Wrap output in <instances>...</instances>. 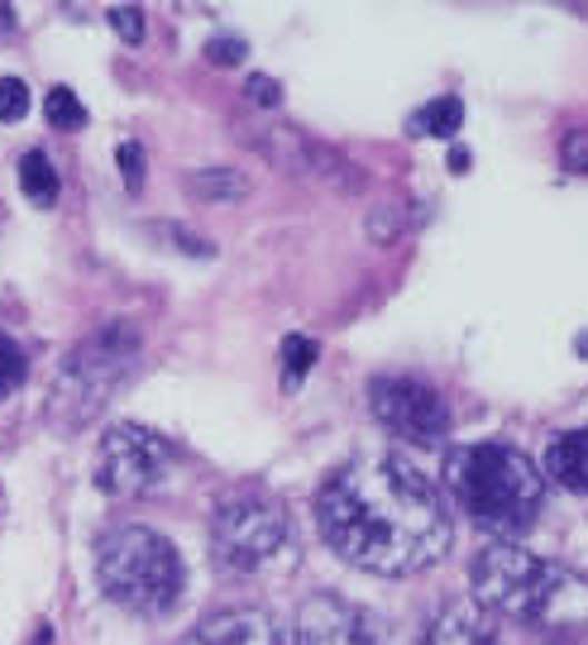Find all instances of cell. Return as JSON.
Instances as JSON below:
<instances>
[{"mask_svg":"<svg viewBox=\"0 0 588 645\" xmlns=\"http://www.w3.org/2000/svg\"><path fill=\"white\" fill-rule=\"evenodd\" d=\"M560 163L575 172V177H588V125H575L560 139Z\"/></svg>","mask_w":588,"mask_h":645,"instance_id":"obj_20","label":"cell"},{"mask_svg":"<svg viewBox=\"0 0 588 645\" xmlns=\"http://www.w3.org/2000/svg\"><path fill=\"white\" fill-rule=\"evenodd\" d=\"M445 483L455 503L474 516V526L492 536H521L536 526L546 478L512 445H465L445 459Z\"/></svg>","mask_w":588,"mask_h":645,"instance_id":"obj_3","label":"cell"},{"mask_svg":"<svg viewBox=\"0 0 588 645\" xmlns=\"http://www.w3.org/2000/svg\"><path fill=\"white\" fill-rule=\"evenodd\" d=\"M474 603L492 617L531 622L546 632H575L588 622V584L569 574L565 564H546L531 550H517L512 540L488 545L474 559Z\"/></svg>","mask_w":588,"mask_h":645,"instance_id":"obj_2","label":"cell"},{"mask_svg":"<svg viewBox=\"0 0 588 645\" xmlns=\"http://www.w3.org/2000/svg\"><path fill=\"white\" fill-rule=\"evenodd\" d=\"M211 550L216 564L235 578H259V574H282L297 564V536L292 522L273 497L263 493H240L220 503L211 522Z\"/></svg>","mask_w":588,"mask_h":645,"instance_id":"obj_5","label":"cell"},{"mask_svg":"<svg viewBox=\"0 0 588 645\" xmlns=\"http://www.w3.org/2000/svg\"><path fill=\"white\" fill-rule=\"evenodd\" d=\"M465 125V101L459 96H436L431 106H421L411 116V135H436V139H455Z\"/></svg>","mask_w":588,"mask_h":645,"instance_id":"obj_14","label":"cell"},{"mask_svg":"<svg viewBox=\"0 0 588 645\" xmlns=\"http://www.w3.org/2000/svg\"><path fill=\"white\" fill-rule=\"evenodd\" d=\"M43 110H49V125L53 129H82L87 125V106L77 101L72 87H53L49 91V106H43Z\"/></svg>","mask_w":588,"mask_h":645,"instance_id":"obj_17","label":"cell"},{"mask_svg":"<svg viewBox=\"0 0 588 645\" xmlns=\"http://www.w3.org/2000/svg\"><path fill=\"white\" fill-rule=\"evenodd\" d=\"M20 191L34 206H53L58 201V172H53V163L39 149H29L20 158Z\"/></svg>","mask_w":588,"mask_h":645,"instance_id":"obj_15","label":"cell"},{"mask_svg":"<svg viewBox=\"0 0 588 645\" xmlns=\"http://www.w3.org/2000/svg\"><path fill=\"white\" fill-rule=\"evenodd\" d=\"M245 91H249V101H253V106H263V110L282 101V87L273 82V77H249V87H245Z\"/></svg>","mask_w":588,"mask_h":645,"instance_id":"obj_24","label":"cell"},{"mask_svg":"<svg viewBox=\"0 0 588 645\" xmlns=\"http://www.w3.org/2000/svg\"><path fill=\"white\" fill-rule=\"evenodd\" d=\"M187 191H192V197H201V201L230 206V201L249 197V177L235 172V168H201V172L187 177Z\"/></svg>","mask_w":588,"mask_h":645,"instance_id":"obj_13","label":"cell"},{"mask_svg":"<svg viewBox=\"0 0 588 645\" xmlns=\"http://www.w3.org/2000/svg\"><path fill=\"white\" fill-rule=\"evenodd\" d=\"M292 641L297 645H383L369 612H359L355 603L336 598V593H321V598L301 603Z\"/></svg>","mask_w":588,"mask_h":645,"instance_id":"obj_9","label":"cell"},{"mask_svg":"<svg viewBox=\"0 0 588 645\" xmlns=\"http://www.w3.org/2000/svg\"><path fill=\"white\" fill-rule=\"evenodd\" d=\"M110 29H116L124 43H139V39H144V10H139V6H116V10H110Z\"/></svg>","mask_w":588,"mask_h":645,"instance_id":"obj_21","label":"cell"},{"mask_svg":"<svg viewBox=\"0 0 588 645\" xmlns=\"http://www.w3.org/2000/svg\"><path fill=\"white\" fill-rule=\"evenodd\" d=\"M172 478V449L149 426L106 430L97 449V488L110 497H144Z\"/></svg>","mask_w":588,"mask_h":645,"instance_id":"obj_6","label":"cell"},{"mask_svg":"<svg viewBox=\"0 0 588 645\" xmlns=\"http://www.w3.org/2000/svg\"><path fill=\"white\" fill-rule=\"evenodd\" d=\"M24 374H29V359H24V349L14 345L6 330H0V397H10L14 387L24 383Z\"/></svg>","mask_w":588,"mask_h":645,"instance_id":"obj_18","label":"cell"},{"mask_svg":"<svg viewBox=\"0 0 588 645\" xmlns=\"http://www.w3.org/2000/svg\"><path fill=\"white\" fill-rule=\"evenodd\" d=\"M369 407H373L378 421L407 445H436L450 435V407H445V397L421 378H397V374L373 378Z\"/></svg>","mask_w":588,"mask_h":645,"instance_id":"obj_8","label":"cell"},{"mask_svg":"<svg viewBox=\"0 0 588 645\" xmlns=\"http://www.w3.org/2000/svg\"><path fill=\"white\" fill-rule=\"evenodd\" d=\"M39 645H43V641H39Z\"/></svg>","mask_w":588,"mask_h":645,"instance_id":"obj_28","label":"cell"},{"mask_svg":"<svg viewBox=\"0 0 588 645\" xmlns=\"http://www.w3.org/2000/svg\"><path fill=\"white\" fill-rule=\"evenodd\" d=\"M182 645H297L288 626H278L259 607H230L206 617Z\"/></svg>","mask_w":588,"mask_h":645,"instance_id":"obj_10","label":"cell"},{"mask_svg":"<svg viewBox=\"0 0 588 645\" xmlns=\"http://www.w3.org/2000/svg\"><path fill=\"white\" fill-rule=\"evenodd\" d=\"M550 645H575V641H550Z\"/></svg>","mask_w":588,"mask_h":645,"instance_id":"obj_27","label":"cell"},{"mask_svg":"<svg viewBox=\"0 0 588 645\" xmlns=\"http://www.w3.org/2000/svg\"><path fill=\"white\" fill-rule=\"evenodd\" d=\"M97 578L116 607L134 617H163L182 598L187 569L178 545L153 526H116L97 540Z\"/></svg>","mask_w":588,"mask_h":645,"instance_id":"obj_4","label":"cell"},{"mask_svg":"<svg viewBox=\"0 0 588 645\" xmlns=\"http://www.w3.org/2000/svg\"><path fill=\"white\" fill-rule=\"evenodd\" d=\"M426 645H502V632H498V617L484 612L474 598H455L426 626Z\"/></svg>","mask_w":588,"mask_h":645,"instance_id":"obj_11","label":"cell"},{"mask_svg":"<svg viewBox=\"0 0 588 645\" xmlns=\"http://www.w3.org/2000/svg\"><path fill=\"white\" fill-rule=\"evenodd\" d=\"M116 158H120V177H124V187H130V191L144 187V149H139V143L130 139V143H120V149H116Z\"/></svg>","mask_w":588,"mask_h":645,"instance_id":"obj_22","label":"cell"},{"mask_svg":"<svg viewBox=\"0 0 588 645\" xmlns=\"http://www.w3.org/2000/svg\"><path fill=\"white\" fill-rule=\"evenodd\" d=\"M316 359H321V345L307 340V335H288V340H282V378H288V387H297L307 378Z\"/></svg>","mask_w":588,"mask_h":645,"instance_id":"obj_16","label":"cell"},{"mask_svg":"<svg viewBox=\"0 0 588 645\" xmlns=\"http://www.w3.org/2000/svg\"><path fill=\"white\" fill-rule=\"evenodd\" d=\"M29 116V87L20 82V77H0V120L14 125Z\"/></svg>","mask_w":588,"mask_h":645,"instance_id":"obj_19","label":"cell"},{"mask_svg":"<svg viewBox=\"0 0 588 645\" xmlns=\"http://www.w3.org/2000/svg\"><path fill=\"white\" fill-rule=\"evenodd\" d=\"M450 168H455V172H469V149H455V153H450Z\"/></svg>","mask_w":588,"mask_h":645,"instance_id":"obj_25","label":"cell"},{"mask_svg":"<svg viewBox=\"0 0 588 645\" xmlns=\"http://www.w3.org/2000/svg\"><path fill=\"white\" fill-rule=\"evenodd\" d=\"M134 359H139L134 326L106 320L101 330H91L87 340L68 354V364H62V387H68V397L82 401V411H97L110 387L134 368Z\"/></svg>","mask_w":588,"mask_h":645,"instance_id":"obj_7","label":"cell"},{"mask_svg":"<svg viewBox=\"0 0 588 645\" xmlns=\"http://www.w3.org/2000/svg\"><path fill=\"white\" fill-rule=\"evenodd\" d=\"M245 39H211L206 43V58L216 62V68H235V62H245Z\"/></svg>","mask_w":588,"mask_h":645,"instance_id":"obj_23","label":"cell"},{"mask_svg":"<svg viewBox=\"0 0 588 645\" xmlns=\"http://www.w3.org/2000/svg\"><path fill=\"white\" fill-rule=\"evenodd\" d=\"M546 474L569 493H588V426L560 435V440H550Z\"/></svg>","mask_w":588,"mask_h":645,"instance_id":"obj_12","label":"cell"},{"mask_svg":"<svg viewBox=\"0 0 588 645\" xmlns=\"http://www.w3.org/2000/svg\"><path fill=\"white\" fill-rule=\"evenodd\" d=\"M316 526L345 564L369 574H421L450 550V516L417 464L363 455L316 493Z\"/></svg>","mask_w":588,"mask_h":645,"instance_id":"obj_1","label":"cell"},{"mask_svg":"<svg viewBox=\"0 0 588 645\" xmlns=\"http://www.w3.org/2000/svg\"><path fill=\"white\" fill-rule=\"evenodd\" d=\"M10 29H14V10L0 6V34H10Z\"/></svg>","mask_w":588,"mask_h":645,"instance_id":"obj_26","label":"cell"}]
</instances>
